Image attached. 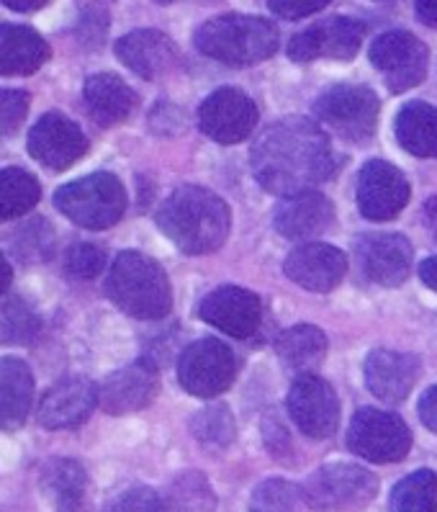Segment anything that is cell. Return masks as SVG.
Listing matches in <instances>:
<instances>
[{
  "mask_svg": "<svg viewBox=\"0 0 437 512\" xmlns=\"http://www.w3.org/2000/svg\"><path fill=\"white\" fill-rule=\"evenodd\" d=\"M250 165L255 181L265 191L291 196L330 181L340 168V157L314 121L291 116L276 121L255 139Z\"/></svg>",
  "mask_w": 437,
  "mask_h": 512,
  "instance_id": "1",
  "label": "cell"
},
{
  "mask_svg": "<svg viewBox=\"0 0 437 512\" xmlns=\"http://www.w3.org/2000/svg\"><path fill=\"white\" fill-rule=\"evenodd\" d=\"M157 227L180 253L206 255L227 242L232 214L214 191L201 186H183L165 199L157 211Z\"/></svg>",
  "mask_w": 437,
  "mask_h": 512,
  "instance_id": "2",
  "label": "cell"
},
{
  "mask_svg": "<svg viewBox=\"0 0 437 512\" xmlns=\"http://www.w3.org/2000/svg\"><path fill=\"white\" fill-rule=\"evenodd\" d=\"M108 299L137 320H162L173 307V289L168 273L157 260L126 250L116 255L106 276Z\"/></svg>",
  "mask_w": 437,
  "mask_h": 512,
  "instance_id": "3",
  "label": "cell"
},
{
  "mask_svg": "<svg viewBox=\"0 0 437 512\" xmlns=\"http://www.w3.org/2000/svg\"><path fill=\"white\" fill-rule=\"evenodd\" d=\"M196 47L201 55L232 67H247L276 55L278 29L260 16L227 13L198 26Z\"/></svg>",
  "mask_w": 437,
  "mask_h": 512,
  "instance_id": "4",
  "label": "cell"
},
{
  "mask_svg": "<svg viewBox=\"0 0 437 512\" xmlns=\"http://www.w3.org/2000/svg\"><path fill=\"white\" fill-rule=\"evenodd\" d=\"M54 206L85 229L114 227L126 211L124 183L114 173H93L57 188Z\"/></svg>",
  "mask_w": 437,
  "mask_h": 512,
  "instance_id": "5",
  "label": "cell"
},
{
  "mask_svg": "<svg viewBox=\"0 0 437 512\" xmlns=\"http://www.w3.org/2000/svg\"><path fill=\"white\" fill-rule=\"evenodd\" d=\"M378 111H381V101L368 85H332L314 101V116L324 127H330L337 137L355 145L371 142L376 134Z\"/></svg>",
  "mask_w": 437,
  "mask_h": 512,
  "instance_id": "6",
  "label": "cell"
},
{
  "mask_svg": "<svg viewBox=\"0 0 437 512\" xmlns=\"http://www.w3.org/2000/svg\"><path fill=\"white\" fill-rule=\"evenodd\" d=\"M301 494L314 512H355L371 505L378 479L363 466L327 464L306 479Z\"/></svg>",
  "mask_w": 437,
  "mask_h": 512,
  "instance_id": "7",
  "label": "cell"
},
{
  "mask_svg": "<svg viewBox=\"0 0 437 512\" xmlns=\"http://www.w3.org/2000/svg\"><path fill=\"white\" fill-rule=\"evenodd\" d=\"M348 448L373 464H396L412 448V430L394 412L363 407L350 420Z\"/></svg>",
  "mask_w": 437,
  "mask_h": 512,
  "instance_id": "8",
  "label": "cell"
},
{
  "mask_svg": "<svg viewBox=\"0 0 437 512\" xmlns=\"http://www.w3.org/2000/svg\"><path fill=\"white\" fill-rule=\"evenodd\" d=\"M237 376L232 348L216 338H201L188 345L178 358V381L193 397L211 399L227 392Z\"/></svg>",
  "mask_w": 437,
  "mask_h": 512,
  "instance_id": "9",
  "label": "cell"
},
{
  "mask_svg": "<svg viewBox=\"0 0 437 512\" xmlns=\"http://www.w3.org/2000/svg\"><path fill=\"white\" fill-rule=\"evenodd\" d=\"M368 55L391 93L412 91L425 80L427 47L409 31H386L371 44Z\"/></svg>",
  "mask_w": 437,
  "mask_h": 512,
  "instance_id": "10",
  "label": "cell"
},
{
  "mask_svg": "<svg viewBox=\"0 0 437 512\" xmlns=\"http://www.w3.org/2000/svg\"><path fill=\"white\" fill-rule=\"evenodd\" d=\"M363 39H366V24L363 21L350 19V16H335V19L319 21V24L296 34L288 44V57L294 62H348L358 55Z\"/></svg>",
  "mask_w": 437,
  "mask_h": 512,
  "instance_id": "11",
  "label": "cell"
},
{
  "mask_svg": "<svg viewBox=\"0 0 437 512\" xmlns=\"http://www.w3.org/2000/svg\"><path fill=\"white\" fill-rule=\"evenodd\" d=\"M258 119V106L240 88H219L198 109L201 132L219 145L245 142L258 127Z\"/></svg>",
  "mask_w": 437,
  "mask_h": 512,
  "instance_id": "12",
  "label": "cell"
},
{
  "mask_svg": "<svg viewBox=\"0 0 437 512\" xmlns=\"http://www.w3.org/2000/svg\"><path fill=\"white\" fill-rule=\"evenodd\" d=\"M409 196H412V188L396 165L386 160H371L360 168L355 199H358L360 214L371 222H389L399 217L409 204Z\"/></svg>",
  "mask_w": 437,
  "mask_h": 512,
  "instance_id": "13",
  "label": "cell"
},
{
  "mask_svg": "<svg viewBox=\"0 0 437 512\" xmlns=\"http://www.w3.org/2000/svg\"><path fill=\"white\" fill-rule=\"evenodd\" d=\"M288 415L296 428L314 440L335 435L340 425V399L335 389L314 374H301L288 392Z\"/></svg>",
  "mask_w": 437,
  "mask_h": 512,
  "instance_id": "14",
  "label": "cell"
},
{
  "mask_svg": "<svg viewBox=\"0 0 437 512\" xmlns=\"http://www.w3.org/2000/svg\"><path fill=\"white\" fill-rule=\"evenodd\" d=\"M355 260H358L360 273L371 284L396 289L409 278L414 250L404 235L371 232V235H360L355 240Z\"/></svg>",
  "mask_w": 437,
  "mask_h": 512,
  "instance_id": "15",
  "label": "cell"
},
{
  "mask_svg": "<svg viewBox=\"0 0 437 512\" xmlns=\"http://www.w3.org/2000/svg\"><path fill=\"white\" fill-rule=\"evenodd\" d=\"M157 392H160V371H157L155 361L139 358L103 381L98 402L108 415H132V412L150 407Z\"/></svg>",
  "mask_w": 437,
  "mask_h": 512,
  "instance_id": "16",
  "label": "cell"
},
{
  "mask_svg": "<svg viewBox=\"0 0 437 512\" xmlns=\"http://www.w3.org/2000/svg\"><path fill=\"white\" fill-rule=\"evenodd\" d=\"M29 152L44 168L67 170L88 152V139L75 121L52 111L31 127Z\"/></svg>",
  "mask_w": 437,
  "mask_h": 512,
  "instance_id": "17",
  "label": "cell"
},
{
  "mask_svg": "<svg viewBox=\"0 0 437 512\" xmlns=\"http://www.w3.org/2000/svg\"><path fill=\"white\" fill-rule=\"evenodd\" d=\"M283 271L301 289L327 294L337 289L348 273V255L324 242H306L288 255Z\"/></svg>",
  "mask_w": 437,
  "mask_h": 512,
  "instance_id": "18",
  "label": "cell"
},
{
  "mask_svg": "<svg viewBox=\"0 0 437 512\" xmlns=\"http://www.w3.org/2000/svg\"><path fill=\"white\" fill-rule=\"evenodd\" d=\"M201 320L222 330L229 338H250L263 320V304L252 291L240 286H222L201 302Z\"/></svg>",
  "mask_w": 437,
  "mask_h": 512,
  "instance_id": "19",
  "label": "cell"
},
{
  "mask_svg": "<svg viewBox=\"0 0 437 512\" xmlns=\"http://www.w3.org/2000/svg\"><path fill=\"white\" fill-rule=\"evenodd\" d=\"M366 384L373 397L386 404H399L412 394L422 374L420 358L412 353L378 348L366 358Z\"/></svg>",
  "mask_w": 437,
  "mask_h": 512,
  "instance_id": "20",
  "label": "cell"
},
{
  "mask_svg": "<svg viewBox=\"0 0 437 512\" xmlns=\"http://www.w3.org/2000/svg\"><path fill=\"white\" fill-rule=\"evenodd\" d=\"M98 404V389L88 379L70 376L62 379L44 394L36 420L47 430L75 428L85 422Z\"/></svg>",
  "mask_w": 437,
  "mask_h": 512,
  "instance_id": "21",
  "label": "cell"
},
{
  "mask_svg": "<svg viewBox=\"0 0 437 512\" xmlns=\"http://www.w3.org/2000/svg\"><path fill=\"white\" fill-rule=\"evenodd\" d=\"M332 222H335V206L317 191L283 196L273 214V224L286 240H312L327 232Z\"/></svg>",
  "mask_w": 437,
  "mask_h": 512,
  "instance_id": "22",
  "label": "cell"
},
{
  "mask_svg": "<svg viewBox=\"0 0 437 512\" xmlns=\"http://www.w3.org/2000/svg\"><path fill=\"white\" fill-rule=\"evenodd\" d=\"M116 57L144 80H160L178 65V47L157 29L129 31L116 42Z\"/></svg>",
  "mask_w": 437,
  "mask_h": 512,
  "instance_id": "23",
  "label": "cell"
},
{
  "mask_svg": "<svg viewBox=\"0 0 437 512\" xmlns=\"http://www.w3.org/2000/svg\"><path fill=\"white\" fill-rule=\"evenodd\" d=\"M83 103L90 119L101 127H116L137 109V93L111 73L90 75L83 85Z\"/></svg>",
  "mask_w": 437,
  "mask_h": 512,
  "instance_id": "24",
  "label": "cell"
},
{
  "mask_svg": "<svg viewBox=\"0 0 437 512\" xmlns=\"http://www.w3.org/2000/svg\"><path fill=\"white\" fill-rule=\"evenodd\" d=\"M42 494L54 512H83L88 474L72 458H52L42 469Z\"/></svg>",
  "mask_w": 437,
  "mask_h": 512,
  "instance_id": "25",
  "label": "cell"
},
{
  "mask_svg": "<svg viewBox=\"0 0 437 512\" xmlns=\"http://www.w3.org/2000/svg\"><path fill=\"white\" fill-rule=\"evenodd\" d=\"M49 60V44L34 29L0 26V75H31Z\"/></svg>",
  "mask_w": 437,
  "mask_h": 512,
  "instance_id": "26",
  "label": "cell"
},
{
  "mask_svg": "<svg viewBox=\"0 0 437 512\" xmlns=\"http://www.w3.org/2000/svg\"><path fill=\"white\" fill-rule=\"evenodd\" d=\"M34 399V376L18 358H0V430L24 425Z\"/></svg>",
  "mask_w": 437,
  "mask_h": 512,
  "instance_id": "27",
  "label": "cell"
},
{
  "mask_svg": "<svg viewBox=\"0 0 437 512\" xmlns=\"http://www.w3.org/2000/svg\"><path fill=\"white\" fill-rule=\"evenodd\" d=\"M396 139L417 157H437V109L430 103L412 101L396 116Z\"/></svg>",
  "mask_w": 437,
  "mask_h": 512,
  "instance_id": "28",
  "label": "cell"
},
{
  "mask_svg": "<svg viewBox=\"0 0 437 512\" xmlns=\"http://www.w3.org/2000/svg\"><path fill=\"white\" fill-rule=\"evenodd\" d=\"M278 358L296 374H312L327 356V338L314 325H296L276 340Z\"/></svg>",
  "mask_w": 437,
  "mask_h": 512,
  "instance_id": "29",
  "label": "cell"
},
{
  "mask_svg": "<svg viewBox=\"0 0 437 512\" xmlns=\"http://www.w3.org/2000/svg\"><path fill=\"white\" fill-rule=\"evenodd\" d=\"M42 199V186L21 168L0 170V222L24 217Z\"/></svg>",
  "mask_w": 437,
  "mask_h": 512,
  "instance_id": "30",
  "label": "cell"
},
{
  "mask_svg": "<svg viewBox=\"0 0 437 512\" xmlns=\"http://www.w3.org/2000/svg\"><path fill=\"white\" fill-rule=\"evenodd\" d=\"M391 512H437V474L420 469L404 476L391 492Z\"/></svg>",
  "mask_w": 437,
  "mask_h": 512,
  "instance_id": "31",
  "label": "cell"
},
{
  "mask_svg": "<svg viewBox=\"0 0 437 512\" xmlns=\"http://www.w3.org/2000/svg\"><path fill=\"white\" fill-rule=\"evenodd\" d=\"M39 317L18 296H0V345H29L39 335Z\"/></svg>",
  "mask_w": 437,
  "mask_h": 512,
  "instance_id": "32",
  "label": "cell"
},
{
  "mask_svg": "<svg viewBox=\"0 0 437 512\" xmlns=\"http://www.w3.org/2000/svg\"><path fill=\"white\" fill-rule=\"evenodd\" d=\"M162 505H165V512H214L216 497L204 476L188 471L175 479Z\"/></svg>",
  "mask_w": 437,
  "mask_h": 512,
  "instance_id": "33",
  "label": "cell"
},
{
  "mask_svg": "<svg viewBox=\"0 0 437 512\" xmlns=\"http://www.w3.org/2000/svg\"><path fill=\"white\" fill-rule=\"evenodd\" d=\"M191 433L206 451H224V448L232 446L237 428H234L232 412L224 404H211V407L193 415Z\"/></svg>",
  "mask_w": 437,
  "mask_h": 512,
  "instance_id": "34",
  "label": "cell"
},
{
  "mask_svg": "<svg viewBox=\"0 0 437 512\" xmlns=\"http://www.w3.org/2000/svg\"><path fill=\"white\" fill-rule=\"evenodd\" d=\"M304 494L296 484L268 479L255 489L250 500L252 512H304Z\"/></svg>",
  "mask_w": 437,
  "mask_h": 512,
  "instance_id": "35",
  "label": "cell"
},
{
  "mask_svg": "<svg viewBox=\"0 0 437 512\" xmlns=\"http://www.w3.org/2000/svg\"><path fill=\"white\" fill-rule=\"evenodd\" d=\"M65 273L78 281H90L106 268V250L93 242H78L65 253Z\"/></svg>",
  "mask_w": 437,
  "mask_h": 512,
  "instance_id": "36",
  "label": "cell"
},
{
  "mask_svg": "<svg viewBox=\"0 0 437 512\" xmlns=\"http://www.w3.org/2000/svg\"><path fill=\"white\" fill-rule=\"evenodd\" d=\"M26 114H29V93L0 88V134L18 132Z\"/></svg>",
  "mask_w": 437,
  "mask_h": 512,
  "instance_id": "37",
  "label": "cell"
},
{
  "mask_svg": "<svg viewBox=\"0 0 437 512\" xmlns=\"http://www.w3.org/2000/svg\"><path fill=\"white\" fill-rule=\"evenodd\" d=\"M106 512H165V505L155 489L134 487L108 502Z\"/></svg>",
  "mask_w": 437,
  "mask_h": 512,
  "instance_id": "38",
  "label": "cell"
},
{
  "mask_svg": "<svg viewBox=\"0 0 437 512\" xmlns=\"http://www.w3.org/2000/svg\"><path fill=\"white\" fill-rule=\"evenodd\" d=\"M332 0H268V8L286 21H299L330 6Z\"/></svg>",
  "mask_w": 437,
  "mask_h": 512,
  "instance_id": "39",
  "label": "cell"
},
{
  "mask_svg": "<svg viewBox=\"0 0 437 512\" xmlns=\"http://www.w3.org/2000/svg\"><path fill=\"white\" fill-rule=\"evenodd\" d=\"M420 420L425 422L427 430L437 433V384L420 399Z\"/></svg>",
  "mask_w": 437,
  "mask_h": 512,
  "instance_id": "40",
  "label": "cell"
},
{
  "mask_svg": "<svg viewBox=\"0 0 437 512\" xmlns=\"http://www.w3.org/2000/svg\"><path fill=\"white\" fill-rule=\"evenodd\" d=\"M414 8L422 24L437 29V0H414Z\"/></svg>",
  "mask_w": 437,
  "mask_h": 512,
  "instance_id": "41",
  "label": "cell"
},
{
  "mask_svg": "<svg viewBox=\"0 0 437 512\" xmlns=\"http://www.w3.org/2000/svg\"><path fill=\"white\" fill-rule=\"evenodd\" d=\"M420 278H422V284H425L427 289L437 291V255H432V258H427L425 263H422Z\"/></svg>",
  "mask_w": 437,
  "mask_h": 512,
  "instance_id": "42",
  "label": "cell"
},
{
  "mask_svg": "<svg viewBox=\"0 0 437 512\" xmlns=\"http://www.w3.org/2000/svg\"><path fill=\"white\" fill-rule=\"evenodd\" d=\"M11 11L18 13H31V11H39V8L49 6L52 0H3Z\"/></svg>",
  "mask_w": 437,
  "mask_h": 512,
  "instance_id": "43",
  "label": "cell"
},
{
  "mask_svg": "<svg viewBox=\"0 0 437 512\" xmlns=\"http://www.w3.org/2000/svg\"><path fill=\"white\" fill-rule=\"evenodd\" d=\"M422 219H425V227L430 229V235L437 240V196L425 204V209H422Z\"/></svg>",
  "mask_w": 437,
  "mask_h": 512,
  "instance_id": "44",
  "label": "cell"
},
{
  "mask_svg": "<svg viewBox=\"0 0 437 512\" xmlns=\"http://www.w3.org/2000/svg\"><path fill=\"white\" fill-rule=\"evenodd\" d=\"M11 281H13L11 263H8V260L3 258V253H0V296L6 294L8 286H11Z\"/></svg>",
  "mask_w": 437,
  "mask_h": 512,
  "instance_id": "45",
  "label": "cell"
},
{
  "mask_svg": "<svg viewBox=\"0 0 437 512\" xmlns=\"http://www.w3.org/2000/svg\"><path fill=\"white\" fill-rule=\"evenodd\" d=\"M160 3H173V0H160Z\"/></svg>",
  "mask_w": 437,
  "mask_h": 512,
  "instance_id": "46",
  "label": "cell"
}]
</instances>
